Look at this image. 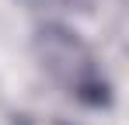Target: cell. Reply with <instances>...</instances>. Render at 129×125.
<instances>
[{"instance_id":"7a4b0ae2","label":"cell","mask_w":129,"mask_h":125,"mask_svg":"<svg viewBox=\"0 0 129 125\" xmlns=\"http://www.w3.org/2000/svg\"><path fill=\"white\" fill-rule=\"evenodd\" d=\"M21 4H28V7H35V11H56V7H63V4H70V0H21Z\"/></svg>"},{"instance_id":"6da1fadb","label":"cell","mask_w":129,"mask_h":125,"mask_svg":"<svg viewBox=\"0 0 129 125\" xmlns=\"http://www.w3.org/2000/svg\"><path fill=\"white\" fill-rule=\"evenodd\" d=\"M35 56L42 62V70L63 87L66 94L80 97L87 104H101L108 94L105 73L94 59V52L87 49V42L70 31L63 24H45L35 35Z\"/></svg>"}]
</instances>
